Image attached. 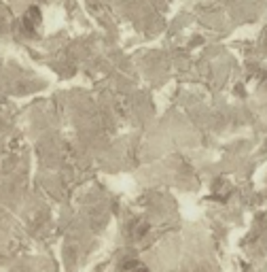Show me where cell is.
Listing matches in <instances>:
<instances>
[{
  "instance_id": "cell-1",
  "label": "cell",
  "mask_w": 267,
  "mask_h": 272,
  "mask_svg": "<svg viewBox=\"0 0 267 272\" xmlns=\"http://www.w3.org/2000/svg\"><path fill=\"white\" fill-rule=\"evenodd\" d=\"M123 272H149V268L140 264L138 259H129V262L123 264Z\"/></svg>"
},
{
  "instance_id": "cell-2",
  "label": "cell",
  "mask_w": 267,
  "mask_h": 272,
  "mask_svg": "<svg viewBox=\"0 0 267 272\" xmlns=\"http://www.w3.org/2000/svg\"><path fill=\"white\" fill-rule=\"evenodd\" d=\"M38 19H40L38 11H36V9H30V13H28V17H26V21H24V24H26L28 28H34V26L38 24Z\"/></svg>"
}]
</instances>
